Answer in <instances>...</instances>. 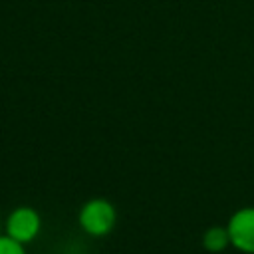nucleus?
Instances as JSON below:
<instances>
[{"mask_svg":"<svg viewBox=\"0 0 254 254\" xmlns=\"http://www.w3.org/2000/svg\"><path fill=\"white\" fill-rule=\"evenodd\" d=\"M4 234H8L10 238H14L20 244H30L32 240H36V236L42 230V216L36 208L32 206H18L14 208L4 224Z\"/></svg>","mask_w":254,"mask_h":254,"instance_id":"obj_2","label":"nucleus"},{"mask_svg":"<svg viewBox=\"0 0 254 254\" xmlns=\"http://www.w3.org/2000/svg\"><path fill=\"white\" fill-rule=\"evenodd\" d=\"M230 246L242 254H254V206L238 208L226 222Z\"/></svg>","mask_w":254,"mask_h":254,"instance_id":"obj_3","label":"nucleus"},{"mask_svg":"<svg viewBox=\"0 0 254 254\" xmlns=\"http://www.w3.org/2000/svg\"><path fill=\"white\" fill-rule=\"evenodd\" d=\"M0 254H26V248L8 234H0Z\"/></svg>","mask_w":254,"mask_h":254,"instance_id":"obj_5","label":"nucleus"},{"mask_svg":"<svg viewBox=\"0 0 254 254\" xmlns=\"http://www.w3.org/2000/svg\"><path fill=\"white\" fill-rule=\"evenodd\" d=\"M200 242H202V248L206 252L218 254V252H224L230 246V236H228L226 226H210V228L204 230Z\"/></svg>","mask_w":254,"mask_h":254,"instance_id":"obj_4","label":"nucleus"},{"mask_svg":"<svg viewBox=\"0 0 254 254\" xmlns=\"http://www.w3.org/2000/svg\"><path fill=\"white\" fill-rule=\"evenodd\" d=\"M77 222L85 234L101 238V236H107L115 228L117 210L113 202H109L107 198H91L83 202V206L79 208Z\"/></svg>","mask_w":254,"mask_h":254,"instance_id":"obj_1","label":"nucleus"}]
</instances>
